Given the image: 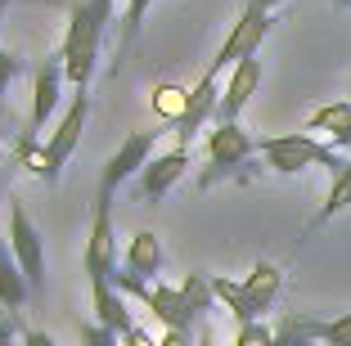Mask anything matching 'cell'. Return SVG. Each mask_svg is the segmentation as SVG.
Masks as SVG:
<instances>
[{"label":"cell","instance_id":"obj_1","mask_svg":"<svg viewBox=\"0 0 351 346\" xmlns=\"http://www.w3.org/2000/svg\"><path fill=\"white\" fill-rule=\"evenodd\" d=\"M108 23H113V0H68V32H63L59 54L73 90H90Z\"/></svg>","mask_w":351,"mask_h":346},{"label":"cell","instance_id":"obj_2","mask_svg":"<svg viewBox=\"0 0 351 346\" xmlns=\"http://www.w3.org/2000/svg\"><path fill=\"white\" fill-rule=\"evenodd\" d=\"M257 153L266 158V166L275 175H302V171H311V166H329V171L338 175L342 166H347V158H342L333 144H320L315 135H306V131L257 140Z\"/></svg>","mask_w":351,"mask_h":346},{"label":"cell","instance_id":"obj_3","mask_svg":"<svg viewBox=\"0 0 351 346\" xmlns=\"http://www.w3.org/2000/svg\"><path fill=\"white\" fill-rule=\"evenodd\" d=\"M252 153H257V140H252L243 126L239 122H217L212 135H207V166H203V175H198V189H212V184L239 175L252 162Z\"/></svg>","mask_w":351,"mask_h":346},{"label":"cell","instance_id":"obj_4","mask_svg":"<svg viewBox=\"0 0 351 346\" xmlns=\"http://www.w3.org/2000/svg\"><path fill=\"white\" fill-rule=\"evenodd\" d=\"M270 27H275V18H270V10H257V5H248V10L234 18V27L226 32V41H221L217 59L207 63V72L212 77H221V72H230L234 63L252 59V54L261 50V41L270 36Z\"/></svg>","mask_w":351,"mask_h":346},{"label":"cell","instance_id":"obj_5","mask_svg":"<svg viewBox=\"0 0 351 346\" xmlns=\"http://www.w3.org/2000/svg\"><path fill=\"white\" fill-rule=\"evenodd\" d=\"M10 252L23 265V275L32 284V297L45 293V238L36 230V221L27 216V207L10 194Z\"/></svg>","mask_w":351,"mask_h":346},{"label":"cell","instance_id":"obj_6","mask_svg":"<svg viewBox=\"0 0 351 346\" xmlns=\"http://www.w3.org/2000/svg\"><path fill=\"white\" fill-rule=\"evenodd\" d=\"M86 275L90 279H113L117 275V230H113V194L99 189L95 198V221L86 238Z\"/></svg>","mask_w":351,"mask_h":346},{"label":"cell","instance_id":"obj_7","mask_svg":"<svg viewBox=\"0 0 351 346\" xmlns=\"http://www.w3.org/2000/svg\"><path fill=\"white\" fill-rule=\"evenodd\" d=\"M185 171H189V149L171 144L167 153H154V158H149V166L135 175V203L158 207L176 189V184H180V175H185Z\"/></svg>","mask_w":351,"mask_h":346},{"label":"cell","instance_id":"obj_8","mask_svg":"<svg viewBox=\"0 0 351 346\" xmlns=\"http://www.w3.org/2000/svg\"><path fill=\"white\" fill-rule=\"evenodd\" d=\"M158 135H162V131H131V135H126V140L113 149V158L104 162V180H99V189L117 194V184L135 180V175L145 171V166H149V158H154Z\"/></svg>","mask_w":351,"mask_h":346},{"label":"cell","instance_id":"obj_9","mask_svg":"<svg viewBox=\"0 0 351 346\" xmlns=\"http://www.w3.org/2000/svg\"><path fill=\"white\" fill-rule=\"evenodd\" d=\"M217 108H221V77L203 72V77L189 86V108H185V117L171 126V131H176V144H180V149H189V144H194V135L203 131L207 122H217Z\"/></svg>","mask_w":351,"mask_h":346},{"label":"cell","instance_id":"obj_10","mask_svg":"<svg viewBox=\"0 0 351 346\" xmlns=\"http://www.w3.org/2000/svg\"><path fill=\"white\" fill-rule=\"evenodd\" d=\"M68 86V72H63V54H45L41 68L32 72V117H27V131H41L45 117L59 108V95Z\"/></svg>","mask_w":351,"mask_h":346},{"label":"cell","instance_id":"obj_11","mask_svg":"<svg viewBox=\"0 0 351 346\" xmlns=\"http://www.w3.org/2000/svg\"><path fill=\"white\" fill-rule=\"evenodd\" d=\"M279 293H284V270H279L275 261H257L248 275H243V310H239V324L261 319L270 306L279 301Z\"/></svg>","mask_w":351,"mask_h":346},{"label":"cell","instance_id":"obj_12","mask_svg":"<svg viewBox=\"0 0 351 346\" xmlns=\"http://www.w3.org/2000/svg\"><path fill=\"white\" fill-rule=\"evenodd\" d=\"M86 122H90V90H73V99H68V112H63V122L50 131V158H54V166H59V171L68 166V158L77 153Z\"/></svg>","mask_w":351,"mask_h":346},{"label":"cell","instance_id":"obj_13","mask_svg":"<svg viewBox=\"0 0 351 346\" xmlns=\"http://www.w3.org/2000/svg\"><path fill=\"white\" fill-rule=\"evenodd\" d=\"M261 86V59L252 54V59L234 63L226 77V90H221V108H217V122H239L243 117V108H248V99L257 95Z\"/></svg>","mask_w":351,"mask_h":346},{"label":"cell","instance_id":"obj_14","mask_svg":"<svg viewBox=\"0 0 351 346\" xmlns=\"http://www.w3.org/2000/svg\"><path fill=\"white\" fill-rule=\"evenodd\" d=\"M122 270L135 279H149L154 284L162 275V238L154 230H135L131 243H126V256H122Z\"/></svg>","mask_w":351,"mask_h":346},{"label":"cell","instance_id":"obj_15","mask_svg":"<svg viewBox=\"0 0 351 346\" xmlns=\"http://www.w3.org/2000/svg\"><path fill=\"white\" fill-rule=\"evenodd\" d=\"M90 306H95V324L113 328V333H126L135 324L126 297L113 288V279H90Z\"/></svg>","mask_w":351,"mask_h":346},{"label":"cell","instance_id":"obj_16","mask_svg":"<svg viewBox=\"0 0 351 346\" xmlns=\"http://www.w3.org/2000/svg\"><path fill=\"white\" fill-rule=\"evenodd\" d=\"M10 149H14V162H19L27 175H36V180L54 184L63 175L59 166H54V158H50V140H36V131H19Z\"/></svg>","mask_w":351,"mask_h":346},{"label":"cell","instance_id":"obj_17","mask_svg":"<svg viewBox=\"0 0 351 346\" xmlns=\"http://www.w3.org/2000/svg\"><path fill=\"white\" fill-rule=\"evenodd\" d=\"M306 131H324L338 153H351V99L320 103V108L306 117Z\"/></svg>","mask_w":351,"mask_h":346},{"label":"cell","instance_id":"obj_18","mask_svg":"<svg viewBox=\"0 0 351 346\" xmlns=\"http://www.w3.org/2000/svg\"><path fill=\"white\" fill-rule=\"evenodd\" d=\"M27 301H32V284H27V275H23V265L14 261L10 243H0V306H5L10 315H19Z\"/></svg>","mask_w":351,"mask_h":346},{"label":"cell","instance_id":"obj_19","mask_svg":"<svg viewBox=\"0 0 351 346\" xmlns=\"http://www.w3.org/2000/svg\"><path fill=\"white\" fill-rule=\"evenodd\" d=\"M185 108H189V86H176V82L154 86V112L162 117L167 131H171V126L185 117Z\"/></svg>","mask_w":351,"mask_h":346},{"label":"cell","instance_id":"obj_20","mask_svg":"<svg viewBox=\"0 0 351 346\" xmlns=\"http://www.w3.org/2000/svg\"><path fill=\"white\" fill-rule=\"evenodd\" d=\"M351 207V158H347V166H342L338 175H333V184H329V198H324V207L315 212V221L306 225V230H320V225H329L338 212H347Z\"/></svg>","mask_w":351,"mask_h":346},{"label":"cell","instance_id":"obj_21","mask_svg":"<svg viewBox=\"0 0 351 346\" xmlns=\"http://www.w3.org/2000/svg\"><path fill=\"white\" fill-rule=\"evenodd\" d=\"M275 346H315V319H311V315H289V319H279Z\"/></svg>","mask_w":351,"mask_h":346},{"label":"cell","instance_id":"obj_22","mask_svg":"<svg viewBox=\"0 0 351 346\" xmlns=\"http://www.w3.org/2000/svg\"><path fill=\"white\" fill-rule=\"evenodd\" d=\"M315 342L324 346H351V310L338 319H315Z\"/></svg>","mask_w":351,"mask_h":346},{"label":"cell","instance_id":"obj_23","mask_svg":"<svg viewBox=\"0 0 351 346\" xmlns=\"http://www.w3.org/2000/svg\"><path fill=\"white\" fill-rule=\"evenodd\" d=\"M154 0H126V18H122V45H131L135 36H140V27H145V14Z\"/></svg>","mask_w":351,"mask_h":346},{"label":"cell","instance_id":"obj_24","mask_svg":"<svg viewBox=\"0 0 351 346\" xmlns=\"http://www.w3.org/2000/svg\"><path fill=\"white\" fill-rule=\"evenodd\" d=\"M234 346H275V328L261 324V319H252V324H239Z\"/></svg>","mask_w":351,"mask_h":346},{"label":"cell","instance_id":"obj_25","mask_svg":"<svg viewBox=\"0 0 351 346\" xmlns=\"http://www.w3.org/2000/svg\"><path fill=\"white\" fill-rule=\"evenodd\" d=\"M23 72V54H14L10 45H0V103H5V90H10V82Z\"/></svg>","mask_w":351,"mask_h":346},{"label":"cell","instance_id":"obj_26","mask_svg":"<svg viewBox=\"0 0 351 346\" xmlns=\"http://www.w3.org/2000/svg\"><path fill=\"white\" fill-rule=\"evenodd\" d=\"M82 346H122V333H113V328L104 324H82Z\"/></svg>","mask_w":351,"mask_h":346},{"label":"cell","instance_id":"obj_27","mask_svg":"<svg viewBox=\"0 0 351 346\" xmlns=\"http://www.w3.org/2000/svg\"><path fill=\"white\" fill-rule=\"evenodd\" d=\"M158 346H198V342H194V328H162Z\"/></svg>","mask_w":351,"mask_h":346},{"label":"cell","instance_id":"obj_28","mask_svg":"<svg viewBox=\"0 0 351 346\" xmlns=\"http://www.w3.org/2000/svg\"><path fill=\"white\" fill-rule=\"evenodd\" d=\"M122 346H158V337L149 333V328H140V324H131L122 333Z\"/></svg>","mask_w":351,"mask_h":346},{"label":"cell","instance_id":"obj_29","mask_svg":"<svg viewBox=\"0 0 351 346\" xmlns=\"http://www.w3.org/2000/svg\"><path fill=\"white\" fill-rule=\"evenodd\" d=\"M23 346H59L50 333H41V328H23Z\"/></svg>","mask_w":351,"mask_h":346},{"label":"cell","instance_id":"obj_30","mask_svg":"<svg viewBox=\"0 0 351 346\" xmlns=\"http://www.w3.org/2000/svg\"><path fill=\"white\" fill-rule=\"evenodd\" d=\"M14 337H19V319H0V346H14Z\"/></svg>","mask_w":351,"mask_h":346},{"label":"cell","instance_id":"obj_31","mask_svg":"<svg viewBox=\"0 0 351 346\" xmlns=\"http://www.w3.org/2000/svg\"><path fill=\"white\" fill-rule=\"evenodd\" d=\"M248 5H257V10H275V5H284V0H248Z\"/></svg>","mask_w":351,"mask_h":346},{"label":"cell","instance_id":"obj_32","mask_svg":"<svg viewBox=\"0 0 351 346\" xmlns=\"http://www.w3.org/2000/svg\"><path fill=\"white\" fill-rule=\"evenodd\" d=\"M5 10H10V0H0V27H5Z\"/></svg>","mask_w":351,"mask_h":346},{"label":"cell","instance_id":"obj_33","mask_svg":"<svg viewBox=\"0 0 351 346\" xmlns=\"http://www.w3.org/2000/svg\"><path fill=\"white\" fill-rule=\"evenodd\" d=\"M198 346H212V337H198Z\"/></svg>","mask_w":351,"mask_h":346},{"label":"cell","instance_id":"obj_34","mask_svg":"<svg viewBox=\"0 0 351 346\" xmlns=\"http://www.w3.org/2000/svg\"><path fill=\"white\" fill-rule=\"evenodd\" d=\"M0 140H5V122H0Z\"/></svg>","mask_w":351,"mask_h":346},{"label":"cell","instance_id":"obj_35","mask_svg":"<svg viewBox=\"0 0 351 346\" xmlns=\"http://www.w3.org/2000/svg\"><path fill=\"white\" fill-rule=\"evenodd\" d=\"M338 5H351V0H338Z\"/></svg>","mask_w":351,"mask_h":346}]
</instances>
